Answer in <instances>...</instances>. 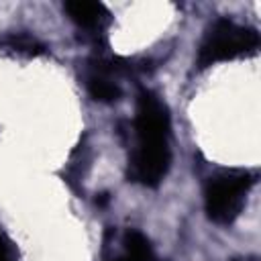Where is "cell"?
<instances>
[{
	"instance_id": "3",
	"label": "cell",
	"mask_w": 261,
	"mask_h": 261,
	"mask_svg": "<svg viewBox=\"0 0 261 261\" xmlns=\"http://www.w3.org/2000/svg\"><path fill=\"white\" fill-rule=\"evenodd\" d=\"M253 181L247 169H224L210 177L204 192L208 218L218 224H230L239 216Z\"/></svg>"
},
{
	"instance_id": "6",
	"label": "cell",
	"mask_w": 261,
	"mask_h": 261,
	"mask_svg": "<svg viewBox=\"0 0 261 261\" xmlns=\"http://www.w3.org/2000/svg\"><path fill=\"white\" fill-rule=\"evenodd\" d=\"M122 261H153V253H151L149 241L139 230H126Z\"/></svg>"
},
{
	"instance_id": "8",
	"label": "cell",
	"mask_w": 261,
	"mask_h": 261,
	"mask_svg": "<svg viewBox=\"0 0 261 261\" xmlns=\"http://www.w3.org/2000/svg\"><path fill=\"white\" fill-rule=\"evenodd\" d=\"M0 261H14L10 243H8V239H6V234L2 230H0Z\"/></svg>"
},
{
	"instance_id": "9",
	"label": "cell",
	"mask_w": 261,
	"mask_h": 261,
	"mask_svg": "<svg viewBox=\"0 0 261 261\" xmlns=\"http://www.w3.org/2000/svg\"><path fill=\"white\" fill-rule=\"evenodd\" d=\"M237 261H239V259H237Z\"/></svg>"
},
{
	"instance_id": "2",
	"label": "cell",
	"mask_w": 261,
	"mask_h": 261,
	"mask_svg": "<svg viewBox=\"0 0 261 261\" xmlns=\"http://www.w3.org/2000/svg\"><path fill=\"white\" fill-rule=\"evenodd\" d=\"M259 45V35L251 27L237 24L228 18H218L206 31L200 49L198 65L208 67L216 61H226L245 53H253Z\"/></svg>"
},
{
	"instance_id": "1",
	"label": "cell",
	"mask_w": 261,
	"mask_h": 261,
	"mask_svg": "<svg viewBox=\"0 0 261 261\" xmlns=\"http://www.w3.org/2000/svg\"><path fill=\"white\" fill-rule=\"evenodd\" d=\"M137 147L130 159V175L135 181L155 188L169 169V114L163 102L149 90L137 98Z\"/></svg>"
},
{
	"instance_id": "5",
	"label": "cell",
	"mask_w": 261,
	"mask_h": 261,
	"mask_svg": "<svg viewBox=\"0 0 261 261\" xmlns=\"http://www.w3.org/2000/svg\"><path fill=\"white\" fill-rule=\"evenodd\" d=\"M65 12L69 14V18L73 22H77L84 29H94L100 27L104 16H106V8L100 2H86V0H69L65 2Z\"/></svg>"
},
{
	"instance_id": "4",
	"label": "cell",
	"mask_w": 261,
	"mask_h": 261,
	"mask_svg": "<svg viewBox=\"0 0 261 261\" xmlns=\"http://www.w3.org/2000/svg\"><path fill=\"white\" fill-rule=\"evenodd\" d=\"M116 71L118 67L112 61H96V65H92V69L86 75V86L94 100H100V102L118 100L120 88L112 77V73Z\"/></svg>"
},
{
	"instance_id": "7",
	"label": "cell",
	"mask_w": 261,
	"mask_h": 261,
	"mask_svg": "<svg viewBox=\"0 0 261 261\" xmlns=\"http://www.w3.org/2000/svg\"><path fill=\"white\" fill-rule=\"evenodd\" d=\"M8 49H12V51H16V53H22V55H39V53H43V45L33 37V35H29V33H12V35H8V37H4V41H2Z\"/></svg>"
}]
</instances>
